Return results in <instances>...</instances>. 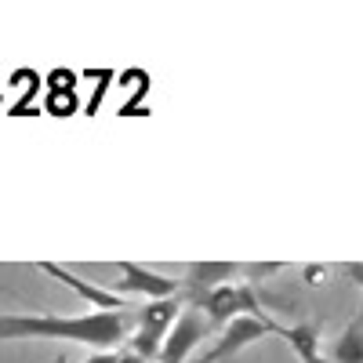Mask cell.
I'll return each instance as SVG.
<instances>
[{
    "label": "cell",
    "instance_id": "6",
    "mask_svg": "<svg viewBox=\"0 0 363 363\" xmlns=\"http://www.w3.org/2000/svg\"><path fill=\"white\" fill-rule=\"evenodd\" d=\"M40 272H48V277H55L58 284H66L69 291H77L84 301H91V306H99L102 313H116V309H131L124 298H120L116 291H106V287H99V284H87V280H80L77 272H69L66 265H55V262H40Z\"/></svg>",
    "mask_w": 363,
    "mask_h": 363
},
{
    "label": "cell",
    "instance_id": "3",
    "mask_svg": "<svg viewBox=\"0 0 363 363\" xmlns=\"http://www.w3.org/2000/svg\"><path fill=\"white\" fill-rule=\"evenodd\" d=\"M277 330H280V323H277V320H262V316H236V320H229V323L218 330V342L196 356V363H222V359H229V356H236V352H244L247 345L262 342L265 335H277Z\"/></svg>",
    "mask_w": 363,
    "mask_h": 363
},
{
    "label": "cell",
    "instance_id": "9",
    "mask_svg": "<svg viewBox=\"0 0 363 363\" xmlns=\"http://www.w3.org/2000/svg\"><path fill=\"white\" fill-rule=\"evenodd\" d=\"M342 272H345V277H349L356 287H363V262H345Z\"/></svg>",
    "mask_w": 363,
    "mask_h": 363
},
{
    "label": "cell",
    "instance_id": "7",
    "mask_svg": "<svg viewBox=\"0 0 363 363\" xmlns=\"http://www.w3.org/2000/svg\"><path fill=\"white\" fill-rule=\"evenodd\" d=\"M330 363H363V313L330 345Z\"/></svg>",
    "mask_w": 363,
    "mask_h": 363
},
{
    "label": "cell",
    "instance_id": "11",
    "mask_svg": "<svg viewBox=\"0 0 363 363\" xmlns=\"http://www.w3.org/2000/svg\"><path fill=\"white\" fill-rule=\"evenodd\" d=\"M116 363H149V359H142L138 352H131V349H124V352H120V356H116Z\"/></svg>",
    "mask_w": 363,
    "mask_h": 363
},
{
    "label": "cell",
    "instance_id": "12",
    "mask_svg": "<svg viewBox=\"0 0 363 363\" xmlns=\"http://www.w3.org/2000/svg\"><path fill=\"white\" fill-rule=\"evenodd\" d=\"M306 363H330V359H323V356H313V359H306Z\"/></svg>",
    "mask_w": 363,
    "mask_h": 363
},
{
    "label": "cell",
    "instance_id": "10",
    "mask_svg": "<svg viewBox=\"0 0 363 363\" xmlns=\"http://www.w3.org/2000/svg\"><path fill=\"white\" fill-rule=\"evenodd\" d=\"M55 363H69V359H66V356H58ZM84 363H116V356H113V352H95V356H87Z\"/></svg>",
    "mask_w": 363,
    "mask_h": 363
},
{
    "label": "cell",
    "instance_id": "8",
    "mask_svg": "<svg viewBox=\"0 0 363 363\" xmlns=\"http://www.w3.org/2000/svg\"><path fill=\"white\" fill-rule=\"evenodd\" d=\"M277 335L294 349V356H298L301 363L313 359V356H320V330H316L313 323H291V327H284V323H280Z\"/></svg>",
    "mask_w": 363,
    "mask_h": 363
},
{
    "label": "cell",
    "instance_id": "2",
    "mask_svg": "<svg viewBox=\"0 0 363 363\" xmlns=\"http://www.w3.org/2000/svg\"><path fill=\"white\" fill-rule=\"evenodd\" d=\"M178 316H182V298H164V301H145V306H138V327L128 338V349L149 363H157Z\"/></svg>",
    "mask_w": 363,
    "mask_h": 363
},
{
    "label": "cell",
    "instance_id": "1",
    "mask_svg": "<svg viewBox=\"0 0 363 363\" xmlns=\"http://www.w3.org/2000/svg\"><path fill=\"white\" fill-rule=\"evenodd\" d=\"M138 327V309L116 313H84V316H55V313H0V342H29V338H55L77 342L87 349L109 352L113 345L128 342Z\"/></svg>",
    "mask_w": 363,
    "mask_h": 363
},
{
    "label": "cell",
    "instance_id": "4",
    "mask_svg": "<svg viewBox=\"0 0 363 363\" xmlns=\"http://www.w3.org/2000/svg\"><path fill=\"white\" fill-rule=\"evenodd\" d=\"M247 272V265H240V262H189L186 265V277H182L178 284V298H182V306H200V301L211 294V291H218L225 284H236L240 277Z\"/></svg>",
    "mask_w": 363,
    "mask_h": 363
},
{
    "label": "cell",
    "instance_id": "5",
    "mask_svg": "<svg viewBox=\"0 0 363 363\" xmlns=\"http://www.w3.org/2000/svg\"><path fill=\"white\" fill-rule=\"evenodd\" d=\"M120 277H116V291L120 294H142L149 301H164V298H178V280L164 277V272H153L138 262H116L113 265Z\"/></svg>",
    "mask_w": 363,
    "mask_h": 363
}]
</instances>
